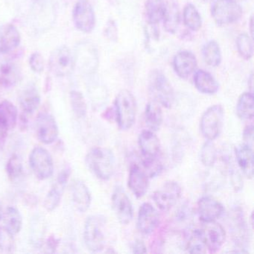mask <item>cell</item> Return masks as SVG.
<instances>
[{"label":"cell","mask_w":254,"mask_h":254,"mask_svg":"<svg viewBox=\"0 0 254 254\" xmlns=\"http://www.w3.org/2000/svg\"><path fill=\"white\" fill-rule=\"evenodd\" d=\"M86 163L90 170L102 181L111 179L115 172V156L109 148H92L86 157Z\"/></svg>","instance_id":"cell-1"},{"label":"cell","mask_w":254,"mask_h":254,"mask_svg":"<svg viewBox=\"0 0 254 254\" xmlns=\"http://www.w3.org/2000/svg\"><path fill=\"white\" fill-rule=\"evenodd\" d=\"M116 120L120 130H127L134 124L136 116V102L129 90H121L115 99Z\"/></svg>","instance_id":"cell-2"},{"label":"cell","mask_w":254,"mask_h":254,"mask_svg":"<svg viewBox=\"0 0 254 254\" xmlns=\"http://www.w3.org/2000/svg\"><path fill=\"white\" fill-rule=\"evenodd\" d=\"M148 90L154 102L160 106L170 109L175 102V93L166 75L155 69L148 77Z\"/></svg>","instance_id":"cell-3"},{"label":"cell","mask_w":254,"mask_h":254,"mask_svg":"<svg viewBox=\"0 0 254 254\" xmlns=\"http://www.w3.org/2000/svg\"><path fill=\"white\" fill-rule=\"evenodd\" d=\"M105 224L106 221L102 215H91L86 220L84 239L86 247L90 252H101L105 248Z\"/></svg>","instance_id":"cell-4"},{"label":"cell","mask_w":254,"mask_h":254,"mask_svg":"<svg viewBox=\"0 0 254 254\" xmlns=\"http://www.w3.org/2000/svg\"><path fill=\"white\" fill-rule=\"evenodd\" d=\"M243 11L236 0H214L211 7L212 18L218 26L233 24L240 20Z\"/></svg>","instance_id":"cell-5"},{"label":"cell","mask_w":254,"mask_h":254,"mask_svg":"<svg viewBox=\"0 0 254 254\" xmlns=\"http://www.w3.org/2000/svg\"><path fill=\"white\" fill-rule=\"evenodd\" d=\"M224 111L221 105L209 107L200 119V129L205 139L215 140L218 137L224 124Z\"/></svg>","instance_id":"cell-6"},{"label":"cell","mask_w":254,"mask_h":254,"mask_svg":"<svg viewBox=\"0 0 254 254\" xmlns=\"http://www.w3.org/2000/svg\"><path fill=\"white\" fill-rule=\"evenodd\" d=\"M75 66L82 73L91 75L99 67V59L97 49L90 41H82L75 48Z\"/></svg>","instance_id":"cell-7"},{"label":"cell","mask_w":254,"mask_h":254,"mask_svg":"<svg viewBox=\"0 0 254 254\" xmlns=\"http://www.w3.org/2000/svg\"><path fill=\"white\" fill-rule=\"evenodd\" d=\"M181 193L182 190L178 182L166 181L154 191L152 198L156 206L160 210L169 212L181 198Z\"/></svg>","instance_id":"cell-8"},{"label":"cell","mask_w":254,"mask_h":254,"mask_svg":"<svg viewBox=\"0 0 254 254\" xmlns=\"http://www.w3.org/2000/svg\"><path fill=\"white\" fill-rule=\"evenodd\" d=\"M29 164L35 176L41 181L48 179L54 172L53 157L43 147H35L29 156Z\"/></svg>","instance_id":"cell-9"},{"label":"cell","mask_w":254,"mask_h":254,"mask_svg":"<svg viewBox=\"0 0 254 254\" xmlns=\"http://www.w3.org/2000/svg\"><path fill=\"white\" fill-rule=\"evenodd\" d=\"M74 66L75 61L67 47L62 46L53 50L49 60V67L53 75L66 76L72 72Z\"/></svg>","instance_id":"cell-10"},{"label":"cell","mask_w":254,"mask_h":254,"mask_svg":"<svg viewBox=\"0 0 254 254\" xmlns=\"http://www.w3.org/2000/svg\"><path fill=\"white\" fill-rule=\"evenodd\" d=\"M72 20L77 29L90 33L96 26V15L91 4L87 0H80L72 11Z\"/></svg>","instance_id":"cell-11"},{"label":"cell","mask_w":254,"mask_h":254,"mask_svg":"<svg viewBox=\"0 0 254 254\" xmlns=\"http://www.w3.org/2000/svg\"><path fill=\"white\" fill-rule=\"evenodd\" d=\"M112 208L117 219L123 225H127L133 218V206L125 190L117 187L112 195Z\"/></svg>","instance_id":"cell-12"},{"label":"cell","mask_w":254,"mask_h":254,"mask_svg":"<svg viewBox=\"0 0 254 254\" xmlns=\"http://www.w3.org/2000/svg\"><path fill=\"white\" fill-rule=\"evenodd\" d=\"M8 54L0 53V85L4 87H14L22 77L20 66Z\"/></svg>","instance_id":"cell-13"},{"label":"cell","mask_w":254,"mask_h":254,"mask_svg":"<svg viewBox=\"0 0 254 254\" xmlns=\"http://www.w3.org/2000/svg\"><path fill=\"white\" fill-rule=\"evenodd\" d=\"M230 220V230L235 243L240 249H245V247L249 243L250 234L242 209L237 207L233 209Z\"/></svg>","instance_id":"cell-14"},{"label":"cell","mask_w":254,"mask_h":254,"mask_svg":"<svg viewBox=\"0 0 254 254\" xmlns=\"http://www.w3.org/2000/svg\"><path fill=\"white\" fill-rule=\"evenodd\" d=\"M36 133L38 139L46 145L53 143L59 135V127L51 114L41 113L36 120Z\"/></svg>","instance_id":"cell-15"},{"label":"cell","mask_w":254,"mask_h":254,"mask_svg":"<svg viewBox=\"0 0 254 254\" xmlns=\"http://www.w3.org/2000/svg\"><path fill=\"white\" fill-rule=\"evenodd\" d=\"M159 223L160 217L157 209L151 203H142L138 211V230L143 235L151 234L157 228Z\"/></svg>","instance_id":"cell-16"},{"label":"cell","mask_w":254,"mask_h":254,"mask_svg":"<svg viewBox=\"0 0 254 254\" xmlns=\"http://www.w3.org/2000/svg\"><path fill=\"white\" fill-rule=\"evenodd\" d=\"M17 117V108L11 102H0V143L5 142L9 130L15 127Z\"/></svg>","instance_id":"cell-17"},{"label":"cell","mask_w":254,"mask_h":254,"mask_svg":"<svg viewBox=\"0 0 254 254\" xmlns=\"http://www.w3.org/2000/svg\"><path fill=\"white\" fill-rule=\"evenodd\" d=\"M224 211L223 205L213 197L205 196L197 202V214L203 224L216 221Z\"/></svg>","instance_id":"cell-18"},{"label":"cell","mask_w":254,"mask_h":254,"mask_svg":"<svg viewBox=\"0 0 254 254\" xmlns=\"http://www.w3.org/2000/svg\"><path fill=\"white\" fill-rule=\"evenodd\" d=\"M206 248L211 254L216 253L221 249L226 239V232L221 224L215 221L205 223L202 229Z\"/></svg>","instance_id":"cell-19"},{"label":"cell","mask_w":254,"mask_h":254,"mask_svg":"<svg viewBox=\"0 0 254 254\" xmlns=\"http://www.w3.org/2000/svg\"><path fill=\"white\" fill-rule=\"evenodd\" d=\"M148 178L145 171L139 165L134 163L130 166L127 184L130 191L137 198L143 197L148 191Z\"/></svg>","instance_id":"cell-20"},{"label":"cell","mask_w":254,"mask_h":254,"mask_svg":"<svg viewBox=\"0 0 254 254\" xmlns=\"http://www.w3.org/2000/svg\"><path fill=\"white\" fill-rule=\"evenodd\" d=\"M142 159L159 158L160 153V139L154 131L145 130L141 132L138 139Z\"/></svg>","instance_id":"cell-21"},{"label":"cell","mask_w":254,"mask_h":254,"mask_svg":"<svg viewBox=\"0 0 254 254\" xmlns=\"http://www.w3.org/2000/svg\"><path fill=\"white\" fill-rule=\"evenodd\" d=\"M197 65V59L191 52H180L174 58V69L182 79H187L194 72Z\"/></svg>","instance_id":"cell-22"},{"label":"cell","mask_w":254,"mask_h":254,"mask_svg":"<svg viewBox=\"0 0 254 254\" xmlns=\"http://www.w3.org/2000/svg\"><path fill=\"white\" fill-rule=\"evenodd\" d=\"M72 202L77 210L85 212L91 204V194L83 181L75 180L71 186Z\"/></svg>","instance_id":"cell-23"},{"label":"cell","mask_w":254,"mask_h":254,"mask_svg":"<svg viewBox=\"0 0 254 254\" xmlns=\"http://www.w3.org/2000/svg\"><path fill=\"white\" fill-rule=\"evenodd\" d=\"M21 41L20 32L14 25L0 28V53H10L19 47Z\"/></svg>","instance_id":"cell-24"},{"label":"cell","mask_w":254,"mask_h":254,"mask_svg":"<svg viewBox=\"0 0 254 254\" xmlns=\"http://www.w3.org/2000/svg\"><path fill=\"white\" fill-rule=\"evenodd\" d=\"M236 162L242 173L248 179L254 177V153L253 148L242 144L235 148Z\"/></svg>","instance_id":"cell-25"},{"label":"cell","mask_w":254,"mask_h":254,"mask_svg":"<svg viewBox=\"0 0 254 254\" xmlns=\"http://www.w3.org/2000/svg\"><path fill=\"white\" fill-rule=\"evenodd\" d=\"M193 81L196 89L203 94H215L219 89V84L215 78L209 72L203 69L196 71Z\"/></svg>","instance_id":"cell-26"},{"label":"cell","mask_w":254,"mask_h":254,"mask_svg":"<svg viewBox=\"0 0 254 254\" xmlns=\"http://www.w3.org/2000/svg\"><path fill=\"white\" fill-rule=\"evenodd\" d=\"M167 2L165 0H146L145 15L147 22L151 26H155L163 21Z\"/></svg>","instance_id":"cell-27"},{"label":"cell","mask_w":254,"mask_h":254,"mask_svg":"<svg viewBox=\"0 0 254 254\" xmlns=\"http://www.w3.org/2000/svg\"><path fill=\"white\" fill-rule=\"evenodd\" d=\"M20 105L26 114L35 112L41 103V96L36 87L29 85L22 91L20 96Z\"/></svg>","instance_id":"cell-28"},{"label":"cell","mask_w":254,"mask_h":254,"mask_svg":"<svg viewBox=\"0 0 254 254\" xmlns=\"http://www.w3.org/2000/svg\"><path fill=\"white\" fill-rule=\"evenodd\" d=\"M163 120L161 106L154 101L148 102L145 111V121L148 130L157 131L161 127Z\"/></svg>","instance_id":"cell-29"},{"label":"cell","mask_w":254,"mask_h":254,"mask_svg":"<svg viewBox=\"0 0 254 254\" xmlns=\"http://www.w3.org/2000/svg\"><path fill=\"white\" fill-rule=\"evenodd\" d=\"M236 114L242 120H250L254 116V98L252 92H247L239 96L236 104Z\"/></svg>","instance_id":"cell-30"},{"label":"cell","mask_w":254,"mask_h":254,"mask_svg":"<svg viewBox=\"0 0 254 254\" xmlns=\"http://www.w3.org/2000/svg\"><path fill=\"white\" fill-rule=\"evenodd\" d=\"M5 227L13 235L17 234L21 230L23 219L17 208L9 206L4 212L3 218Z\"/></svg>","instance_id":"cell-31"},{"label":"cell","mask_w":254,"mask_h":254,"mask_svg":"<svg viewBox=\"0 0 254 254\" xmlns=\"http://www.w3.org/2000/svg\"><path fill=\"white\" fill-rule=\"evenodd\" d=\"M202 54L205 62L209 66L216 67L221 64V52L219 45L215 41L206 43L202 49Z\"/></svg>","instance_id":"cell-32"},{"label":"cell","mask_w":254,"mask_h":254,"mask_svg":"<svg viewBox=\"0 0 254 254\" xmlns=\"http://www.w3.org/2000/svg\"><path fill=\"white\" fill-rule=\"evenodd\" d=\"M164 29L169 33L174 34L178 29L180 23V13L175 2L168 3L163 19Z\"/></svg>","instance_id":"cell-33"},{"label":"cell","mask_w":254,"mask_h":254,"mask_svg":"<svg viewBox=\"0 0 254 254\" xmlns=\"http://www.w3.org/2000/svg\"><path fill=\"white\" fill-rule=\"evenodd\" d=\"M183 18L184 25L190 30L197 32L201 28V17L197 8L192 4L189 3L186 5L184 9Z\"/></svg>","instance_id":"cell-34"},{"label":"cell","mask_w":254,"mask_h":254,"mask_svg":"<svg viewBox=\"0 0 254 254\" xmlns=\"http://www.w3.org/2000/svg\"><path fill=\"white\" fill-rule=\"evenodd\" d=\"M65 187H66L58 182H56V184L53 186L44 200V208L48 212L54 210L60 204L62 194H63Z\"/></svg>","instance_id":"cell-35"},{"label":"cell","mask_w":254,"mask_h":254,"mask_svg":"<svg viewBox=\"0 0 254 254\" xmlns=\"http://www.w3.org/2000/svg\"><path fill=\"white\" fill-rule=\"evenodd\" d=\"M187 250L190 254H206L207 248L202 229L194 230L187 243Z\"/></svg>","instance_id":"cell-36"},{"label":"cell","mask_w":254,"mask_h":254,"mask_svg":"<svg viewBox=\"0 0 254 254\" xmlns=\"http://www.w3.org/2000/svg\"><path fill=\"white\" fill-rule=\"evenodd\" d=\"M238 53L242 59L249 61L254 56L253 38L247 34H241L236 40Z\"/></svg>","instance_id":"cell-37"},{"label":"cell","mask_w":254,"mask_h":254,"mask_svg":"<svg viewBox=\"0 0 254 254\" xmlns=\"http://www.w3.org/2000/svg\"><path fill=\"white\" fill-rule=\"evenodd\" d=\"M72 111L78 118H84L87 113V106L85 99L81 92L73 90L69 95Z\"/></svg>","instance_id":"cell-38"},{"label":"cell","mask_w":254,"mask_h":254,"mask_svg":"<svg viewBox=\"0 0 254 254\" xmlns=\"http://www.w3.org/2000/svg\"><path fill=\"white\" fill-rule=\"evenodd\" d=\"M6 172L8 178L12 182L17 181L23 174V166L19 156H11L6 164Z\"/></svg>","instance_id":"cell-39"},{"label":"cell","mask_w":254,"mask_h":254,"mask_svg":"<svg viewBox=\"0 0 254 254\" xmlns=\"http://www.w3.org/2000/svg\"><path fill=\"white\" fill-rule=\"evenodd\" d=\"M200 160L206 167H212L217 160V149L212 141L205 142L200 151Z\"/></svg>","instance_id":"cell-40"},{"label":"cell","mask_w":254,"mask_h":254,"mask_svg":"<svg viewBox=\"0 0 254 254\" xmlns=\"http://www.w3.org/2000/svg\"><path fill=\"white\" fill-rule=\"evenodd\" d=\"M14 248V235L5 227H0V251L3 253H11Z\"/></svg>","instance_id":"cell-41"},{"label":"cell","mask_w":254,"mask_h":254,"mask_svg":"<svg viewBox=\"0 0 254 254\" xmlns=\"http://www.w3.org/2000/svg\"><path fill=\"white\" fill-rule=\"evenodd\" d=\"M142 166L148 178H154L160 175L163 170V165L160 163L159 158L142 159Z\"/></svg>","instance_id":"cell-42"},{"label":"cell","mask_w":254,"mask_h":254,"mask_svg":"<svg viewBox=\"0 0 254 254\" xmlns=\"http://www.w3.org/2000/svg\"><path fill=\"white\" fill-rule=\"evenodd\" d=\"M29 65L32 71L41 73L44 69V58L39 53H34L29 59Z\"/></svg>","instance_id":"cell-43"},{"label":"cell","mask_w":254,"mask_h":254,"mask_svg":"<svg viewBox=\"0 0 254 254\" xmlns=\"http://www.w3.org/2000/svg\"><path fill=\"white\" fill-rule=\"evenodd\" d=\"M230 180H231L232 186L235 191H239L243 188V180H242V175L239 173L237 169H230Z\"/></svg>","instance_id":"cell-44"},{"label":"cell","mask_w":254,"mask_h":254,"mask_svg":"<svg viewBox=\"0 0 254 254\" xmlns=\"http://www.w3.org/2000/svg\"><path fill=\"white\" fill-rule=\"evenodd\" d=\"M105 35L108 39L112 41H117L118 38V29L116 26L115 22L110 20L105 28Z\"/></svg>","instance_id":"cell-45"},{"label":"cell","mask_w":254,"mask_h":254,"mask_svg":"<svg viewBox=\"0 0 254 254\" xmlns=\"http://www.w3.org/2000/svg\"><path fill=\"white\" fill-rule=\"evenodd\" d=\"M243 139L245 145L253 148L254 143V126H248L245 127L243 132Z\"/></svg>","instance_id":"cell-46"},{"label":"cell","mask_w":254,"mask_h":254,"mask_svg":"<svg viewBox=\"0 0 254 254\" xmlns=\"http://www.w3.org/2000/svg\"><path fill=\"white\" fill-rule=\"evenodd\" d=\"M59 242H60V240H59V239H57L56 236H50L47 242V248L48 249V252H56L58 247H59Z\"/></svg>","instance_id":"cell-47"},{"label":"cell","mask_w":254,"mask_h":254,"mask_svg":"<svg viewBox=\"0 0 254 254\" xmlns=\"http://www.w3.org/2000/svg\"><path fill=\"white\" fill-rule=\"evenodd\" d=\"M132 250H133V253H136V254L147 252L146 246H145V243L141 240H136L133 243Z\"/></svg>","instance_id":"cell-48"},{"label":"cell","mask_w":254,"mask_h":254,"mask_svg":"<svg viewBox=\"0 0 254 254\" xmlns=\"http://www.w3.org/2000/svg\"><path fill=\"white\" fill-rule=\"evenodd\" d=\"M253 16L251 17V21H250V31H251V36L253 38Z\"/></svg>","instance_id":"cell-49"},{"label":"cell","mask_w":254,"mask_h":254,"mask_svg":"<svg viewBox=\"0 0 254 254\" xmlns=\"http://www.w3.org/2000/svg\"><path fill=\"white\" fill-rule=\"evenodd\" d=\"M3 210H2V204L0 203V221L2 219V218H3Z\"/></svg>","instance_id":"cell-50"},{"label":"cell","mask_w":254,"mask_h":254,"mask_svg":"<svg viewBox=\"0 0 254 254\" xmlns=\"http://www.w3.org/2000/svg\"><path fill=\"white\" fill-rule=\"evenodd\" d=\"M251 83V89L252 90L253 88V75L251 74V78H250L249 81H248V84Z\"/></svg>","instance_id":"cell-51"}]
</instances>
